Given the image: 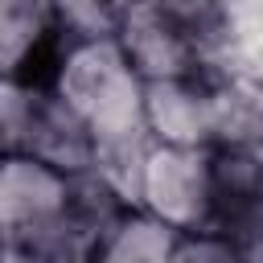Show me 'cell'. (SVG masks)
<instances>
[{"instance_id": "obj_7", "label": "cell", "mask_w": 263, "mask_h": 263, "mask_svg": "<svg viewBox=\"0 0 263 263\" xmlns=\"http://www.w3.org/2000/svg\"><path fill=\"white\" fill-rule=\"evenodd\" d=\"M185 234L148 210H127L103 238L95 263H173Z\"/></svg>"}, {"instance_id": "obj_6", "label": "cell", "mask_w": 263, "mask_h": 263, "mask_svg": "<svg viewBox=\"0 0 263 263\" xmlns=\"http://www.w3.org/2000/svg\"><path fill=\"white\" fill-rule=\"evenodd\" d=\"M144 119L156 144L214 148V90L205 78H164L148 82Z\"/></svg>"}, {"instance_id": "obj_9", "label": "cell", "mask_w": 263, "mask_h": 263, "mask_svg": "<svg viewBox=\"0 0 263 263\" xmlns=\"http://www.w3.org/2000/svg\"><path fill=\"white\" fill-rule=\"evenodd\" d=\"M230 37H234V74H247L255 82H263V21H230Z\"/></svg>"}, {"instance_id": "obj_3", "label": "cell", "mask_w": 263, "mask_h": 263, "mask_svg": "<svg viewBox=\"0 0 263 263\" xmlns=\"http://www.w3.org/2000/svg\"><path fill=\"white\" fill-rule=\"evenodd\" d=\"M115 41L127 53V62L140 70L144 82L197 78V37L160 0H136V4H127L119 12Z\"/></svg>"}, {"instance_id": "obj_4", "label": "cell", "mask_w": 263, "mask_h": 263, "mask_svg": "<svg viewBox=\"0 0 263 263\" xmlns=\"http://www.w3.org/2000/svg\"><path fill=\"white\" fill-rule=\"evenodd\" d=\"M70 210V177L37 156H4L0 168V230L4 247H25Z\"/></svg>"}, {"instance_id": "obj_12", "label": "cell", "mask_w": 263, "mask_h": 263, "mask_svg": "<svg viewBox=\"0 0 263 263\" xmlns=\"http://www.w3.org/2000/svg\"><path fill=\"white\" fill-rule=\"evenodd\" d=\"M251 152H255V160H259V168H263V136H259V140L251 144Z\"/></svg>"}, {"instance_id": "obj_13", "label": "cell", "mask_w": 263, "mask_h": 263, "mask_svg": "<svg viewBox=\"0 0 263 263\" xmlns=\"http://www.w3.org/2000/svg\"><path fill=\"white\" fill-rule=\"evenodd\" d=\"M173 263H181V259H173Z\"/></svg>"}, {"instance_id": "obj_2", "label": "cell", "mask_w": 263, "mask_h": 263, "mask_svg": "<svg viewBox=\"0 0 263 263\" xmlns=\"http://www.w3.org/2000/svg\"><path fill=\"white\" fill-rule=\"evenodd\" d=\"M140 210L177 226L181 234H205L218 226V189H214V148H177L156 144L144 168Z\"/></svg>"}, {"instance_id": "obj_5", "label": "cell", "mask_w": 263, "mask_h": 263, "mask_svg": "<svg viewBox=\"0 0 263 263\" xmlns=\"http://www.w3.org/2000/svg\"><path fill=\"white\" fill-rule=\"evenodd\" d=\"M8 156H37L58 173L78 177V173L95 168V132L62 95H53L49 82H41L29 127L16 144V152H8Z\"/></svg>"}, {"instance_id": "obj_11", "label": "cell", "mask_w": 263, "mask_h": 263, "mask_svg": "<svg viewBox=\"0 0 263 263\" xmlns=\"http://www.w3.org/2000/svg\"><path fill=\"white\" fill-rule=\"evenodd\" d=\"M242 263H263V242H251V247H238Z\"/></svg>"}, {"instance_id": "obj_8", "label": "cell", "mask_w": 263, "mask_h": 263, "mask_svg": "<svg viewBox=\"0 0 263 263\" xmlns=\"http://www.w3.org/2000/svg\"><path fill=\"white\" fill-rule=\"evenodd\" d=\"M214 90V148H251L263 136V82L230 74L210 82Z\"/></svg>"}, {"instance_id": "obj_1", "label": "cell", "mask_w": 263, "mask_h": 263, "mask_svg": "<svg viewBox=\"0 0 263 263\" xmlns=\"http://www.w3.org/2000/svg\"><path fill=\"white\" fill-rule=\"evenodd\" d=\"M45 82L53 86V95H62L90 123L95 140L148 132V119H144L148 82L127 62V53L119 49L115 37L62 45V53H58Z\"/></svg>"}, {"instance_id": "obj_10", "label": "cell", "mask_w": 263, "mask_h": 263, "mask_svg": "<svg viewBox=\"0 0 263 263\" xmlns=\"http://www.w3.org/2000/svg\"><path fill=\"white\" fill-rule=\"evenodd\" d=\"M177 259H181V263H242L238 247H234L226 234H218V230L185 234V242H181Z\"/></svg>"}]
</instances>
